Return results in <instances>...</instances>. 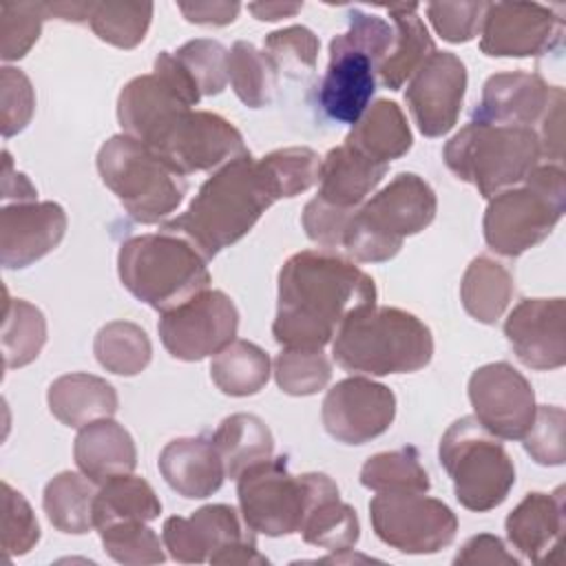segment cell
<instances>
[{
	"label": "cell",
	"instance_id": "277c9868",
	"mask_svg": "<svg viewBox=\"0 0 566 566\" xmlns=\"http://www.w3.org/2000/svg\"><path fill=\"white\" fill-rule=\"evenodd\" d=\"M349 27L332 38L329 62L318 84L321 111L340 124H356L376 91V71L396 44V29L385 18L349 9Z\"/></svg>",
	"mask_w": 566,
	"mask_h": 566
},
{
	"label": "cell",
	"instance_id": "ffe728a7",
	"mask_svg": "<svg viewBox=\"0 0 566 566\" xmlns=\"http://www.w3.org/2000/svg\"><path fill=\"white\" fill-rule=\"evenodd\" d=\"M66 212L55 201L4 203L0 212V261L22 270L53 252L66 234Z\"/></svg>",
	"mask_w": 566,
	"mask_h": 566
},
{
	"label": "cell",
	"instance_id": "11a10c76",
	"mask_svg": "<svg viewBox=\"0 0 566 566\" xmlns=\"http://www.w3.org/2000/svg\"><path fill=\"white\" fill-rule=\"evenodd\" d=\"M564 111V88L553 86V97L551 104L542 117V133L539 135V146L542 155H546L553 161H562V115Z\"/></svg>",
	"mask_w": 566,
	"mask_h": 566
},
{
	"label": "cell",
	"instance_id": "1f68e13d",
	"mask_svg": "<svg viewBox=\"0 0 566 566\" xmlns=\"http://www.w3.org/2000/svg\"><path fill=\"white\" fill-rule=\"evenodd\" d=\"M210 440L223 462L226 478L232 480L274 453V436L254 413H232L223 418Z\"/></svg>",
	"mask_w": 566,
	"mask_h": 566
},
{
	"label": "cell",
	"instance_id": "b9f144b4",
	"mask_svg": "<svg viewBox=\"0 0 566 566\" xmlns=\"http://www.w3.org/2000/svg\"><path fill=\"white\" fill-rule=\"evenodd\" d=\"M274 378L287 396H312L327 387L332 363L323 349L283 347L274 358Z\"/></svg>",
	"mask_w": 566,
	"mask_h": 566
},
{
	"label": "cell",
	"instance_id": "681fc988",
	"mask_svg": "<svg viewBox=\"0 0 566 566\" xmlns=\"http://www.w3.org/2000/svg\"><path fill=\"white\" fill-rule=\"evenodd\" d=\"M40 539V524L31 504L11 484L2 482V548L9 557L29 553Z\"/></svg>",
	"mask_w": 566,
	"mask_h": 566
},
{
	"label": "cell",
	"instance_id": "cb8c5ba5",
	"mask_svg": "<svg viewBox=\"0 0 566 566\" xmlns=\"http://www.w3.org/2000/svg\"><path fill=\"white\" fill-rule=\"evenodd\" d=\"M564 526V486H557L553 493H526L504 522L513 548L535 564L546 562L551 559V553H557Z\"/></svg>",
	"mask_w": 566,
	"mask_h": 566
},
{
	"label": "cell",
	"instance_id": "4fadbf2b",
	"mask_svg": "<svg viewBox=\"0 0 566 566\" xmlns=\"http://www.w3.org/2000/svg\"><path fill=\"white\" fill-rule=\"evenodd\" d=\"M369 520L380 542L407 555L438 553L458 533L455 513L442 500L416 491L378 493L369 502Z\"/></svg>",
	"mask_w": 566,
	"mask_h": 566
},
{
	"label": "cell",
	"instance_id": "8992f818",
	"mask_svg": "<svg viewBox=\"0 0 566 566\" xmlns=\"http://www.w3.org/2000/svg\"><path fill=\"white\" fill-rule=\"evenodd\" d=\"M436 210L433 188L416 172H400L354 210L340 248L360 263L389 261L407 237L422 232L436 219Z\"/></svg>",
	"mask_w": 566,
	"mask_h": 566
},
{
	"label": "cell",
	"instance_id": "7dc6e473",
	"mask_svg": "<svg viewBox=\"0 0 566 566\" xmlns=\"http://www.w3.org/2000/svg\"><path fill=\"white\" fill-rule=\"evenodd\" d=\"M318 46L321 42L316 33L301 24L272 31L263 42V51L276 71H285L287 75L312 73L316 69Z\"/></svg>",
	"mask_w": 566,
	"mask_h": 566
},
{
	"label": "cell",
	"instance_id": "30bf717a",
	"mask_svg": "<svg viewBox=\"0 0 566 566\" xmlns=\"http://www.w3.org/2000/svg\"><path fill=\"white\" fill-rule=\"evenodd\" d=\"M332 489L336 482L325 473H290L285 455L256 462L237 478L245 526L268 537L296 533L312 504Z\"/></svg>",
	"mask_w": 566,
	"mask_h": 566
},
{
	"label": "cell",
	"instance_id": "9c48e42d",
	"mask_svg": "<svg viewBox=\"0 0 566 566\" xmlns=\"http://www.w3.org/2000/svg\"><path fill=\"white\" fill-rule=\"evenodd\" d=\"M97 172L137 223H159L184 201L186 177L172 170L155 150L119 133L97 153Z\"/></svg>",
	"mask_w": 566,
	"mask_h": 566
},
{
	"label": "cell",
	"instance_id": "83f0119b",
	"mask_svg": "<svg viewBox=\"0 0 566 566\" xmlns=\"http://www.w3.org/2000/svg\"><path fill=\"white\" fill-rule=\"evenodd\" d=\"M387 164L374 161L356 148L343 144L321 159L318 199L336 208H360L387 175Z\"/></svg>",
	"mask_w": 566,
	"mask_h": 566
},
{
	"label": "cell",
	"instance_id": "8d00e7d4",
	"mask_svg": "<svg viewBox=\"0 0 566 566\" xmlns=\"http://www.w3.org/2000/svg\"><path fill=\"white\" fill-rule=\"evenodd\" d=\"M303 542L329 553L352 551L360 537L356 511L338 495V486L323 493L307 511L301 528Z\"/></svg>",
	"mask_w": 566,
	"mask_h": 566
},
{
	"label": "cell",
	"instance_id": "4316f807",
	"mask_svg": "<svg viewBox=\"0 0 566 566\" xmlns=\"http://www.w3.org/2000/svg\"><path fill=\"white\" fill-rule=\"evenodd\" d=\"M73 458L86 478L102 484L115 475L133 473L137 467V447L124 424L113 418H99L80 429Z\"/></svg>",
	"mask_w": 566,
	"mask_h": 566
},
{
	"label": "cell",
	"instance_id": "9f6ffc18",
	"mask_svg": "<svg viewBox=\"0 0 566 566\" xmlns=\"http://www.w3.org/2000/svg\"><path fill=\"white\" fill-rule=\"evenodd\" d=\"M179 11L188 22L206 27H226L237 20L241 4L239 2H179Z\"/></svg>",
	"mask_w": 566,
	"mask_h": 566
},
{
	"label": "cell",
	"instance_id": "52a82bcc",
	"mask_svg": "<svg viewBox=\"0 0 566 566\" xmlns=\"http://www.w3.org/2000/svg\"><path fill=\"white\" fill-rule=\"evenodd\" d=\"M442 157L458 179L491 199L526 179L542 157V146L535 128L471 119L447 142Z\"/></svg>",
	"mask_w": 566,
	"mask_h": 566
},
{
	"label": "cell",
	"instance_id": "2e32d148",
	"mask_svg": "<svg viewBox=\"0 0 566 566\" xmlns=\"http://www.w3.org/2000/svg\"><path fill=\"white\" fill-rule=\"evenodd\" d=\"M564 35V18L537 2H486L480 49L491 57H531L553 51Z\"/></svg>",
	"mask_w": 566,
	"mask_h": 566
},
{
	"label": "cell",
	"instance_id": "f35d334b",
	"mask_svg": "<svg viewBox=\"0 0 566 566\" xmlns=\"http://www.w3.org/2000/svg\"><path fill=\"white\" fill-rule=\"evenodd\" d=\"M46 343V318L40 307L7 294L2 321L4 367L15 369L33 363Z\"/></svg>",
	"mask_w": 566,
	"mask_h": 566
},
{
	"label": "cell",
	"instance_id": "60d3db41",
	"mask_svg": "<svg viewBox=\"0 0 566 566\" xmlns=\"http://www.w3.org/2000/svg\"><path fill=\"white\" fill-rule=\"evenodd\" d=\"M360 484L376 493H427L431 489L429 473L422 467L416 447L382 451L367 458V462L360 469Z\"/></svg>",
	"mask_w": 566,
	"mask_h": 566
},
{
	"label": "cell",
	"instance_id": "5bb4252c",
	"mask_svg": "<svg viewBox=\"0 0 566 566\" xmlns=\"http://www.w3.org/2000/svg\"><path fill=\"white\" fill-rule=\"evenodd\" d=\"M201 93L170 51L155 57L153 73L133 77L117 97V119L126 135L146 142L168 117L197 106Z\"/></svg>",
	"mask_w": 566,
	"mask_h": 566
},
{
	"label": "cell",
	"instance_id": "836d02e7",
	"mask_svg": "<svg viewBox=\"0 0 566 566\" xmlns=\"http://www.w3.org/2000/svg\"><path fill=\"white\" fill-rule=\"evenodd\" d=\"M95 482L84 473L62 471L51 478L42 493V506L49 522L69 535H84L95 526Z\"/></svg>",
	"mask_w": 566,
	"mask_h": 566
},
{
	"label": "cell",
	"instance_id": "8fae6325",
	"mask_svg": "<svg viewBox=\"0 0 566 566\" xmlns=\"http://www.w3.org/2000/svg\"><path fill=\"white\" fill-rule=\"evenodd\" d=\"M438 458L453 482L455 500L475 513L500 506L515 484V464L504 444L473 416L449 424Z\"/></svg>",
	"mask_w": 566,
	"mask_h": 566
},
{
	"label": "cell",
	"instance_id": "e575fe53",
	"mask_svg": "<svg viewBox=\"0 0 566 566\" xmlns=\"http://www.w3.org/2000/svg\"><path fill=\"white\" fill-rule=\"evenodd\" d=\"M161 513L155 489L133 473L115 475L99 484L93 504L95 528L115 522H153Z\"/></svg>",
	"mask_w": 566,
	"mask_h": 566
},
{
	"label": "cell",
	"instance_id": "ee69618b",
	"mask_svg": "<svg viewBox=\"0 0 566 566\" xmlns=\"http://www.w3.org/2000/svg\"><path fill=\"white\" fill-rule=\"evenodd\" d=\"M51 18L46 2H13L0 7V57L13 62L24 57L38 42L42 22Z\"/></svg>",
	"mask_w": 566,
	"mask_h": 566
},
{
	"label": "cell",
	"instance_id": "74e56055",
	"mask_svg": "<svg viewBox=\"0 0 566 566\" xmlns=\"http://www.w3.org/2000/svg\"><path fill=\"white\" fill-rule=\"evenodd\" d=\"M93 352L97 363L117 376H137L148 367L153 358L148 334L130 321L106 323L95 334Z\"/></svg>",
	"mask_w": 566,
	"mask_h": 566
},
{
	"label": "cell",
	"instance_id": "db71d44e",
	"mask_svg": "<svg viewBox=\"0 0 566 566\" xmlns=\"http://www.w3.org/2000/svg\"><path fill=\"white\" fill-rule=\"evenodd\" d=\"M453 564H513L517 566L520 559L511 555L504 542L497 535L482 533L473 535L464 542L460 553L453 557Z\"/></svg>",
	"mask_w": 566,
	"mask_h": 566
},
{
	"label": "cell",
	"instance_id": "484cf974",
	"mask_svg": "<svg viewBox=\"0 0 566 566\" xmlns=\"http://www.w3.org/2000/svg\"><path fill=\"white\" fill-rule=\"evenodd\" d=\"M49 15L66 22H86L91 31L117 49L144 42L153 18L150 2H46Z\"/></svg>",
	"mask_w": 566,
	"mask_h": 566
},
{
	"label": "cell",
	"instance_id": "7c38bea8",
	"mask_svg": "<svg viewBox=\"0 0 566 566\" xmlns=\"http://www.w3.org/2000/svg\"><path fill=\"white\" fill-rule=\"evenodd\" d=\"M179 175L221 168L248 153L243 135L226 117L210 111H179L168 117L146 142Z\"/></svg>",
	"mask_w": 566,
	"mask_h": 566
},
{
	"label": "cell",
	"instance_id": "680465c9",
	"mask_svg": "<svg viewBox=\"0 0 566 566\" xmlns=\"http://www.w3.org/2000/svg\"><path fill=\"white\" fill-rule=\"evenodd\" d=\"M210 564H270V562L265 555L259 553L254 537H250V539H243L234 546L219 551Z\"/></svg>",
	"mask_w": 566,
	"mask_h": 566
},
{
	"label": "cell",
	"instance_id": "f1b7e54d",
	"mask_svg": "<svg viewBox=\"0 0 566 566\" xmlns=\"http://www.w3.org/2000/svg\"><path fill=\"white\" fill-rule=\"evenodd\" d=\"M46 402L51 413L73 429H82L99 418H111L119 405L117 391L108 380L84 371L55 378L49 385Z\"/></svg>",
	"mask_w": 566,
	"mask_h": 566
},
{
	"label": "cell",
	"instance_id": "7402d4cb",
	"mask_svg": "<svg viewBox=\"0 0 566 566\" xmlns=\"http://www.w3.org/2000/svg\"><path fill=\"white\" fill-rule=\"evenodd\" d=\"M250 537L254 535L243 531L237 511L228 504H206L190 517L172 515L161 528L164 546L181 564L212 562L219 551Z\"/></svg>",
	"mask_w": 566,
	"mask_h": 566
},
{
	"label": "cell",
	"instance_id": "6da1fadb",
	"mask_svg": "<svg viewBox=\"0 0 566 566\" xmlns=\"http://www.w3.org/2000/svg\"><path fill=\"white\" fill-rule=\"evenodd\" d=\"M369 305L376 283L365 270L327 248L301 250L279 272L272 336L290 349H323L349 314Z\"/></svg>",
	"mask_w": 566,
	"mask_h": 566
},
{
	"label": "cell",
	"instance_id": "ab89813d",
	"mask_svg": "<svg viewBox=\"0 0 566 566\" xmlns=\"http://www.w3.org/2000/svg\"><path fill=\"white\" fill-rule=\"evenodd\" d=\"M228 80L248 108H263L276 88V66L252 42L239 40L228 51Z\"/></svg>",
	"mask_w": 566,
	"mask_h": 566
},
{
	"label": "cell",
	"instance_id": "91938a15",
	"mask_svg": "<svg viewBox=\"0 0 566 566\" xmlns=\"http://www.w3.org/2000/svg\"><path fill=\"white\" fill-rule=\"evenodd\" d=\"M303 9L301 2H252L248 11L261 22H276L281 18H290Z\"/></svg>",
	"mask_w": 566,
	"mask_h": 566
},
{
	"label": "cell",
	"instance_id": "7a4b0ae2",
	"mask_svg": "<svg viewBox=\"0 0 566 566\" xmlns=\"http://www.w3.org/2000/svg\"><path fill=\"white\" fill-rule=\"evenodd\" d=\"M274 201L279 192L268 168L248 150L212 172L190 206L161 230L188 239L210 261L243 239Z\"/></svg>",
	"mask_w": 566,
	"mask_h": 566
},
{
	"label": "cell",
	"instance_id": "e0dca14e",
	"mask_svg": "<svg viewBox=\"0 0 566 566\" xmlns=\"http://www.w3.org/2000/svg\"><path fill=\"white\" fill-rule=\"evenodd\" d=\"M469 400L473 418L502 440H522L537 407L526 376L504 360L482 365L471 374Z\"/></svg>",
	"mask_w": 566,
	"mask_h": 566
},
{
	"label": "cell",
	"instance_id": "d4e9b609",
	"mask_svg": "<svg viewBox=\"0 0 566 566\" xmlns=\"http://www.w3.org/2000/svg\"><path fill=\"white\" fill-rule=\"evenodd\" d=\"M159 473L166 484L188 500H203L223 484V462L208 438H175L159 453Z\"/></svg>",
	"mask_w": 566,
	"mask_h": 566
},
{
	"label": "cell",
	"instance_id": "ba28073f",
	"mask_svg": "<svg viewBox=\"0 0 566 566\" xmlns=\"http://www.w3.org/2000/svg\"><path fill=\"white\" fill-rule=\"evenodd\" d=\"M566 210V184L559 164L535 166L522 186L491 197L482 230L486 245L502 256H520L542 243Z\"/></svg>",
	"mask_w": 566,
	"mask_h": 566
},
{
	"label": "cell",
	"instance_id": "603a6c76",
	"mask_svg": "<svg viewBox=\"0 0 566 566\" xmlns=\"http://www.w3.org/2000/svg\"><path fill=\"white\" fill-rule=\"evenodd\" d=\"M551 97L553 86L537 73H495L482 86V99L473 111V122L533 128V124L542 122Z\"/></svg>",
	"mask_w": 566,
	"mask_h": 566
},
{
	"label": "cell",
	"instance_id": "d6a6232c",
	"mask_svg": "<svg viewBox=\"0 0 566 566\" xmlns=\"http://www.w3.org/2000/svg\"><path fill=\"white\" fill-rule=\"evenodd\" d=\"M515 292L511 272L491 256H475L460 283V301L469 316L478 323L493 325L506 312Z\"/></svg>",
	"mask_w": 566,
	"mask_h": 566
},
{
	"label": "cell",
	"instance_id": "94428289",
	"mask_svg": "<svg viewBox=\"0 0 566 566\" xmlns=\"http://www.w3.org/2000/svg\"><path fill=\"white\" fill-rule=\"evenodd\" d=\"M369 559L371 557H367V555L343 551V553H332L327 557H321V559H316V564H352V562H369Z\"/></svg>",
	"mask_w": 566,
	"mask_h": 566
},
{
	"label": "cell",
	"instance_id": "f546056e",
	"mask_svg": "<svg viewBox=\"0 0 566 566\" xmlns=\"http://www.w3.org/2000/svg\"><path fill=\"white\" fill-rule=\"evenodd\" d=\"M345 144L374 161L387 164L407 155L413 144L402 108L391 99H376L352 126Z\"/></svg>",
	"mask_w": 566,
	"mask_h": 566
},
{
	"label": "cell",
	"instance_id": "44dd1931",
	"mask_svg": "<svg viewBox=\"0 0 566 566\" xmlns=\"http://www.w3.org/2000/svg\"><path fill=\"white\" fill-rule=\"evenodd\" d=\"M504 336L517 360L548 371L566 363L564 298H522L504 321Z\"/></svg>",
	"mask_w": 566,
	"mask_h": 566
},
{
	"label": "cell",
	"instance_id": "bcb514c9",
	"mask_svg": "<svg viewBox=\"0 0 566 566\" xmlns=\"http://www.w3.org/2000/svg\"><path fill=\"white\" fill-rule=\"evenodd\" d=\"M175 57L188 71L201 95H219L228 84V49L208 38L181 44Z\"/></svg>",
	"mask_w": 566,
	"mask_h": 566
},
{
	"label": "cell",
	"instance_id": "d590c367",
	"mask_svg": "<svg viewBox=\"0 0 566 566\" xmlns=\"http://www.w3.org/2000/svg\"><path fill=\"white\" fill-rule=\"evenodd\" d=\"M212 382L234 398L259 394L270 380V356L250 340H232L210 363Z\"/></svg>",
	"mask_w": 566,
	"mask_h": 566
},
{
	"label": "cell",
	"instance_id": "9a60e30c",
	"mask_svg": "<svg viewBox=\"0 0 566 566\" xmlns=\"http://www.w3.org/2000/svg\"><path fill=\"white\" fill-rule=\"evenodd\" d=\"M239 310L221 290H203L190 301L161 312L157 332L166 352L186 363L219 354L237 338Z\"/></svg>",
	"mask_w": 566,
	"mask_h": 566
},
{
	"label": "cell",
	"instance_id": "4dcf8cb0",
	"mask_svg": "<svg viewBox=\"0 0 566 566\" xmlns=\"http://www.w3.org/2000/svg\"><path fill=\"white\" fill-rule=\"evenodd\" d=\"M387 13L391 15V24L396 29V44L380 62L376 75L380 77L382 86L398 91L436 51V44L418 15V4H391L387 7Z\"/></svg>",
	"mask_w": 566,
	"mask_h": 566
},
{
	"label": "cell",
	"instance_id": "ac0fdd59",
	"mask_svg": "<svg viewBox=\"0 0 566 566\" xmlns=\"http://www.w3.org/2000/svg\"><path fill=\"white\" fill-rule=\"evenodd\" d=\"M325 431L343 444H365L382 436L396 418V396L365 376L338 380L321 409Z\"/></svg>",
	"mask_w": 566,
	"mask_h": 566
},
{
	"label": "cell",
	"instance_id": "3957f363",
	"mask_svg": "<svg viewBox=\"0 0 566 566\" xmlns=\"http://www.w3.org/2000/svg\"><path fill=\"white\" fill-rule=\"evenodd\" d=\"M332 356L354 374H411L431 363L433 336L407 310L369 305L340 323L332 338Z\"/></svg>",
	"mask_w": 566,
	"mask_h": 566
},
{
	"label": "cell",
	"instance_id": "6f0895ef",
	"mask_svg": "<svg viewBox=\"0 0 566 566\" xmlns=\"http://www.w3.org/2000/svg\"><path fill=\"white\" fill-rule=\"evenodd\" d=\"M4 168H2V199H15V201H35L38 190L33 188V184L22 175V172H13V161L11 155L4 150Z\"/></svg>",
	"mask_w": 566,
	"mask_h": 566
},
{
	"label": "cell",
	"instance_id": "f5cc1de1",
	"mask_svg": "<svg viewBox=\"0 0 566 566\" xmlns=\"http://www.w3.org/2000/svg\"><path fill=\"white\" fill-rule=\"evenodd\" d=\"M354 210L356 208H352V210L336 208L318 197L310 199L303 208V228H305L307 239L327 250L340 248L345 228H347Z\"/></svg>",
	"mask_w": 566,
	"mask_h": 566
},
{
	"label": "cell",
	"instance_id": "816d5d0a",
	"mask_svg": "<svg viewBox=\"0 0 566 566\" xmlns=\"http://www.w3.org/2000/svg\"><path fill=\"white\" fill-rule=\"evenodd\" d=\"M486 2H429L427 15L436 33L451 42H469L480 33Z\"/></svg>",
	"mask_w": 566,
	"mask_h": 566
},
{
	"label": "cell",
	"instance_id": "f907efd6",
	"mask_svg": "<svg viewBox=\"0 0 566 566\" xmlns=\"http://www.w3.org/2000/svg\"><path fill=\"white\" fill-rule=\"evenodd\" d=\"M35 111V91L31 80L13 66L0 69V128L9 139L27 128Z\"/></svg>",
	"mask_w": 566,
	"mask_h": 566
},
{
	"label": "cell",
	"instance_id": "f6af8a7d",
	"mask_svg": "<svg viewBox=\"0 0 566 566\" xmlns=\"http://www.w3.org/2000/svg\"><path fill=\"white\" fill-rule=\"evenodd\" d=\"M263 166L268 168L279 199L296 197L318 184L321 175V157L305 146H290L279 148L261 157Z\"/></svg>",
	"mask_w": 566,
	"mask_h": 566
},
{
	"label": "cell",
	"instance_id": "7bdbcfd3",
	"mask_svg": "<svg viewBox=\"0 0 566 566\" xmlns=\"http://www.w3.org/2000/svg\"><path fill=\"white\" fill-rule=\"evenodd\" d=\"M97 531L106 555L119 564L142 566L166 559L159 535L146 522H115Z\"/></svg>",
	"mask_w": 566,
	"mask_h": 566
},
{
	"label": "cell",
	"instance_id": "5b68a950",
	"mask_svg": "<svg viewBox=\"0 0 566 566\" xmlns=\"http://www.w3.org/2000/svg\"><path fill=\"white\" fill-rule=\"evenodd\" d=\"M122 285L157 312H168L208 290V259L175 232L126 239L117 252Z\"/></svg>",
	"mask_w": 566,
	"mask_h": 566
},
{
	"label": "cell",
	"instance_id": "c3c4849f",
	"mask_svg": "<svg viewBox=\"0 0 566 566\" xmlns=\"http://www.w3.org/2000/svg\"><path fill=\"white\" fill-rule=\"evenodd\" d=\"M564 422L566 413L557 405L535 407L533 422L524 433L522 442L526 453L544 467H559L566 462V442H564Z\"/></svg>",
	"mask_w": 566,
	"mask_h": 566
},
{
	"label": "cell",
	"instance_id": "d6986e66",
	"mask_svg": "<svg viewBox=\"0 0 566 566\" xmlns=\"http://www.w3.org/2000/svg\"><path fill=\"white\" fill-rule=\"evenodd\" d=\"M467 66L449 51H433L411 75L405 99L424 137L447 135L462 111Z\"/></svg>",
	"mask_w": 566,
	"mask_h": 566
}]
</instances>
